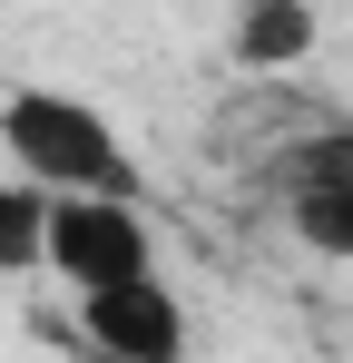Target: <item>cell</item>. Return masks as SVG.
Returning <instances> with one entry per match:
<instances>
[{
  "mask_svg": "<svg viewBox=\"0 0 353 363\" xmlns=\"http://www.w3.org/2000/svg\"><path fill=\"white\" fill-rule=\"evenodd\" d=\"M0 147L50 196H128V206H147V177H138L118 118L89 108V99H69V89H10L0 99Z\"/></svg>",
  "mask_w": 353,
  "mask_h": 363,
  "instance_id": "6da1fadb",
  "label": "cell"
},
{
  "mask_svg": "<svg viewBox=\"0 0 353 363\" xmlns=\"http://www.w3.org/2000/svg\"><path fill=\"white\" fill-rule=\"evenodd\" d=\"M50 275L69 285V295H89V285H128V275H157L147 206H128V196H59V216H50Z\"/></svg>",
  "mask_w": 353,
  "mask_h": 363,
  "instance_id": "7a4b0ae2",
  "label": "cell"
},
{
  "mask_svg": "<svg viewBox=\"0 0 353 363\" xmlns=\"http://www.w3.org/2000/svg\"><path fill=\"white\" fill-rule=\"evenodd\" d=\"M79 344L128 363H186V304L167 275H128V285H89L79 295Z\"/></svg>",
  "mask_w": 353,
  "mask_h": 363,
  "instance_id": "3957f363",
  "label": "cell"
},
{
  "mask_svg": "<svg viewBox=\"0 0 353 363\" xmlns=\"http://www.w3.org/2000/svg\"><path fill=\"white\" fill-rule=\"evenodd\" d=\"M285 226L304 255L324 265H353V128H324L304 138L285 167Z\"/></svg>",
  "mask_w": 353,
  "mask_h": 363,
  "instance_id": "277c9868",
  "label": "cell"
},
{
  "mask_svg": "<svg viewBox=\"0 0 353 363\" xmlns=\"http://www.w3.org/2000/svg\"><path fill=\"white\" fill-rule=\"evenodd\" d=\"M314 40H324V10H314V0H235V20H226V60L255 69V79L304 69Z\"/></svg>",
  "mask_w": 353,
  "mask_h": 363,
  "instance_id": "5b68a950",
  "label": "cell"
},
{
  "mask_svg": "<svg viewBox=\"0 0 353 363\" xmlns=\"http://www.w3.org/2000/svg\"><path fill=\"white\" fill-rule=\"evenodd\" d=\"M50 216H59V196L40 177H0V275H50Z\"/></svg>",
  "mask_w": 353,
  "mask_h": 363,
  "instance_id": "8992f818",
  "label": "cell"
},
{
  "mask_svg": "<svg viewBox=\"0 0 353 363\" xmlns=\"http://www.w3.org/2000/svg\"><path fill=\"white\" fill-rule=\"evenodd\" d=\"M89 363H128V354H89Z\"/></svg>",
  "mask_w": 353,
  "mask_h": 363,
  "instance_id": "52a82bcc",
  "label": "cell"
}]
</instances>
